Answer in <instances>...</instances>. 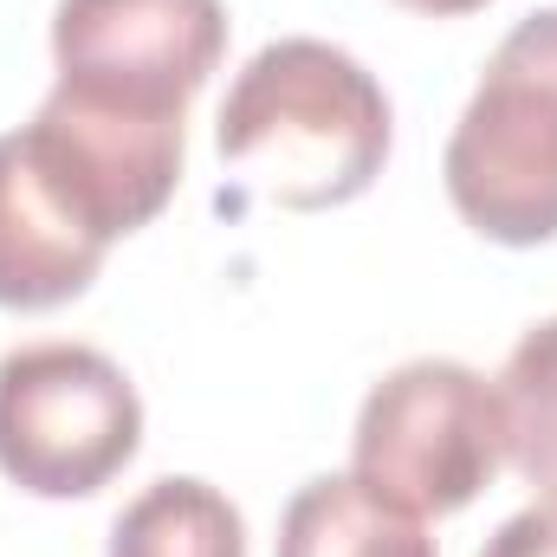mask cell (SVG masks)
Segmentation results:
<instances>
[{
    "mask_svg": "<svg viewBox=\"0 0 557 557\" xmlns=\"http://www.w3.org/2000/svg\"><path fill=\"white\" fill-rule=\"evenodd\" d=\"M396 7H416V13H434V20H454V13H480L486 0H396Z\"/></svg>",
    "mask_w": 557,
    "mask_h": 557,
    "instance_id": "cell-11",
    "label": "cell"
},
{
    "mask_svg": "<svg viewBox=\"0 0 557 557\" xmlns=\"http://www.w3.org/2000/svg\"><path fill=\"white\" fill-rule=\"evenodd\" d=\"M454 214L499 247L557 234V7L525 13L486 59L441 149Z\"/></svg>",
    "mask_w": 557,
    "mask_h": 557,
    "instance_id": "cell-2",
    "label": "cell"
},
{
    "mask_svg": "<svg viewBox=\"0 0 557 557\" xmlns=\"http://www.w3.org/2000/svg\"><path fill=\"white\" fill-rule=\"evenodd\" d=\"M221 52V0H59L52 13L59 85L131 111H188Z\"/></svg>",
    "mask_w": 557,
    "mask_h": 557,
    "instance_id": "cell-5",
    "label": "cell"
},
{
    "mask_svg": "<svg viewBox=\"0 0 557 557\" xmlns=\"http://www.w3.org/2000/svg\"><path fill=\"white\" fill-rule=\"evenodd\" d=\"M104 557H247V519L221 486L169 473L117 512Z\"/></svg>",
    "mask_w": 557,
    "mask_h": 557,
    "instance_id": "cell-8",
    "label": "cell"
},
{
    "mask_svg": "<svg viewBox=\"0 0 557 557\" xmlns=\"http://www.w3.org/2000/svg\"><path fill=\"white\" fill-rule=\"evenodd\" d=\"M493 396H499V421H506L512 473L539 499H557V318L532 324L512 344Z\"/></svg>",
    "mask_w": 557,
    "mask_h": 557,
    "instance_id": "cell-9",
    "label": "cell"
},
{
    "mask_svg": "<svg viewBox=\"0 0 557 557\" xmlns=\"http://www.w3.org/2000/svg\"><path fill=\"white\" fill-rule=\"evenodd\" d=\"M221 162L247 169L260 195L292 214L357 201L389 162V98L331 39L260 46L214 117Z\"/></svg>",
    "mask_w": 557,
    "mask_h": 557,
    "instance_id": "cell-1",
    "label": "cell"
},
{
    "mask_svg": "<svg viewBox=\"0 0 557 557\" xmlns=\"http://www.w3.org/2000/svg\"><path fill=\"white\" fill-rule=\"evenodd\" d=\"M273 557H441L428 525L357 473H318L292 493Z\"/></svg>",
    "mask_w": 557,
    "mask_h": 557,
    "instance_id": "cell-7",
    "label": "cell"
},
{
    "mask_svg": "<svg viewBox=\"0 0 557 557\" xmlns=\"http://www.w3.org/2000/svg\"><path fill=\"white\" fill-rule=\"evenodd\" d=\"M480 557H557V499L512 512V519L486 539Z\"/></svg>",
    "mask_w": 557,
    "mask_h": 557,
    "instance_id": "cell-10",
    "label": "cell"
},
{
    "mask_svg": "<svg viewBox=\"0 0 557 557\" xmlns=\"http://www.w3.org/2000/svg\"><path fill=\"white\" fill-rule=\"evenodd\" d=\"M506 467L499 396L480 370L454 357H416L389 370L350 434V473L416 519H447L473 506Z\"/></svg>",
    "mask_w": 557,
    "mask_h": 557,
    "instance_id": "cell-3",
    "label": "cell"
},
{
    "mask_svg": "<svg viewBox=\"0 0 557 557\" xmlns=\"http://www.w3.org/2000/svg\"><path fill=\"white\" fill-rule=\"evenodd\" d=\"M143 447L137 383L91 344L0 357V473L33 499H91Z\"/></svg>",
    "mask_w": 557,
    "mask_h": 557,
    "instance_id": "cell-4",
    "label": "cell"
},
{
    "mask_svg": "<svg viewBox=\"0 0 557 557\" xmlns=\"http://www.w3.org/2000/svg\"><path fill=\"white\" fill-rule=\"evenodd\" d=\"M117 240L72 188V175L20 124L0 137V305L52 311L72 305Z\"/></svg>",
    "mask_w": 557,
    "mask_h": 557,
    "instance_id": "cell-6",
    "label": "cell"
}]
</instances>
